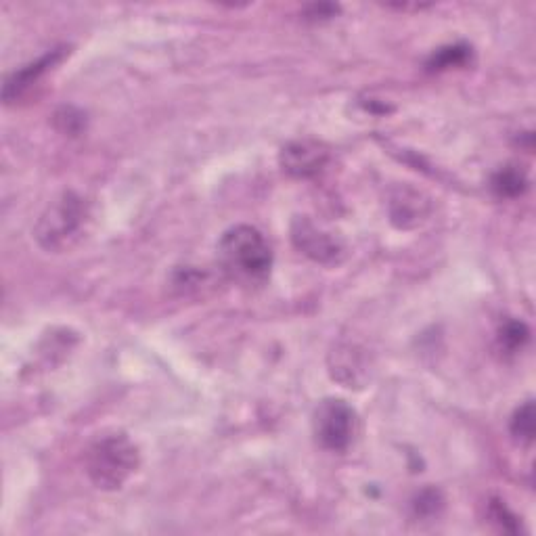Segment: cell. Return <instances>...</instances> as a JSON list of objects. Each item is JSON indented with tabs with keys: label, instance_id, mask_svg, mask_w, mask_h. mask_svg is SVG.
<instances>
[{
	"label": "cell",
	"instance_id": "4fadbf2b",
	"mask_svg": "<svg viewBox=\"0 0 536 536\" xmlns=\"http://www.w3.org/2000/svg\"><path fill=\"white\" fill-rule=\"evenodd\" d=\"M490 518L497 520V524L503 528V530H509V532H516L518 530V518L513 516V513L507 509V505L503 501H493L490 503Z\"/></svg>",
	"mask_w": 536,
	"mask_h": 536
},
{
	"label": "cell",
	"instance_id": "30bf717a",
	"mask_svg": "<svg viewBox=\"0 0 536 536\" xmlns=\"http://www.w3.org/2000/svg\"><path fill=\"white\" fill-rule=\"evenodd\" d=\"M472 57V49L467 44H453V47H444L436 51L430 61H428V70L432 72H442V70H451V67L465 65Z\"/></svg>",
	"mask_w": 536,
	"mask_h": 536
},
{
	"label": "cell",
	"instance_id": "6da1fadb",
	"mask_svg": "<svg viewBox=\"0 0 536 536\" xmlns=\"http://www.w3.org/2000/svg\"><path fill=\"white\" fill-rule=\"evenodd\" d=\"M88 220H91V210L86 201L67 191L42 212L34 227V237L42 250L61 254L72 250L84 237Z\"/></svg>",
	"mask_w": 536,
	"mask_h": 536
},
{
	"label": "cell",
	"instance_id": "7c38bea8",
	"mask_svg": "<svg viewBox=\"0 0 536 536\" xmlns=\"http://www.w3.org/2000/svg\"><path fill=\"white\" fill-rule=\"evenodd\" d=\"M511 436L516 438L520 444H532L534 440V405L532 400H528L526 405H522L511 417Z\"/></svg>",
	"mask_w": 536,
	"mask_h": 536
},
{
	"label": "cell",
	"instance_id": "8992f818",
	"mask_svg": "<svg viewBox=\"0 0 536 536\" xmlns=\"http://www.w3.org/2000/svg\"><path fill=\"white\" fill-rule=\"evenodd\" d=\"M279 162L283 172L294 178L317 176L329 162V151L317 141H294L283 147Z\"/></svg>",
	"mask_w": 536,
	"mask_h": 536
},
{
	"label": "cell",
	"instance_id": "8fae6325",
	"mask_svg": "<svg viewBox=\"0 0 536 536\" xmlns=\"http://www.w3.org/2000/svg\"><path fill=\"white\" fill-rule=\"evenodd\" d=\"M497 340H499L501 350L513 354V352L522 350L528 344V340H530V329L522 321H513L511 319V321H505L501 325Z\"/></svg>",
	"mask_w": 536,
	"mask_h": 536
},
{
	"label": "cell",
	"instance_id": "ba28073f",
	"mask_svg": "<svg viewBox=\"0 0 536 536\" xmlns=\"http://www.w3.org/2000/svg\"><path fill=\"white\" fill-rule=\"evenodd\" d=\"M331 375L342 382L346 388L361 386L367 379V363L363 359V352L352 346H344L333 350L331 354Z\"/></svg>",
	"mask_w": 536,
	"mask_h": 536
},
{
	"label": "cell",
	"instance_id": "9c48e42d",
	"mask_svg": "<svg viewBox=\"0 0 536 536\" xmlns=\"http://www.w3.org/2000/svg\"><path fill=\"white\" fill-rule=\"evenodd\" d=\"M493 189L499 197H518L528 189V178L524 170L516 166H505L493 176Z\"/></svg>",
	"mask_w": 536,
	"mask_h": 536
},
{
	"label": "cell",
	"instance_id": "277c9868",
	"mask_svg": "<svg viewBox=\"0 0 536 536\" xmlns=\"http://www.w3.org/2000/svg\"><path fill=\"white\" fill-rule=\"evenodd\" d=\"M312 432L323 449L342 453L354 440L356 413L342 398H325L312 415Z\"/></svg>",
	"mask_w": 536,
	"mask_h": 536
},
{
	"label": "cell",
	"instance_id": "5b68a950",
	"mask_svg": "<svg viewBox=\"0 0 536 536\" xmlns=\"http://www.w3.org/2000/svg\"><path fill=\"white\" fill-rule=\"evenodd\" d=\"M292 241L304 256L321 264H338L344 256V245L333 235L312 225L308 218L294 220Z\"/></svg>",
	"mask_w": 536,
	"mask_h": 536
},
{
	"label": "cell",
	"instance_id": "52a82bcc",
	"mask_svg": "<svg viewBox=\"0 0 536 536\" xmlns=\"http://www.w3.org/2000/svg\"><path fill=\"white\" fill-rule=\"evenodd\" d=\"M63 55H65V49H53L51 53L42 55L38 61L21 67L19 72L11 74L5 82V88H3L5 103H13V101L24 97L44 74L53 70V67L63 59Z\"/></svg>",
	"mask_w": 536,
	"mask_h": 536
},
{
	"label": "cell",
	"instance_id": "7a4b0ae2",
	"mask_svg": "<svg viewBox=\"0 0 536 536\" xmlns=\"http://www.w3.org/2000/svg\"><path fill=\"white\" fill-rule=\"evenodd\" d=\"M218 256L225 271L241 281H264L273 266L271 245L250 225H237L222 235Z\"/></svg>",
	"mask_w": 536,
	"mask_h": 536
},
{
	"label": "cell",
	"instance_id": "5bb4252c",
	"mask_svg": "<svg viewBox=\"0 0 536 536\" xmlns=\"http://www.w3.org/2000/svg\"><path fill=\"white\" fill-rule=\"evenodd\" d=\"M340 9L333 7V5H312L308 9V17L310 19H329V17H335V13H338Z\"/></svg>",
	"mask_w": 536,
	"mask_h": 536
},
{
	"label": "cell",
	"instance_id": "3957f363",
	"mask_svg": "<svg viewBox=\"0 0 536 536\" xmlns=\"http://www.w3.org/2000/svg\"><path fill=\"white\" fill-rule=\"evenodd\" d=\"M141 455L126 434L99 438L86 453V474L101 490H118L137 472Z\"/></svg>",
	"mask_w": 536,
	"mask_h": 536
}]
</instances>
